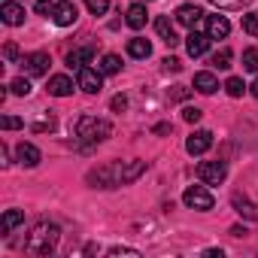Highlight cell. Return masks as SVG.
<instances>
[{"mask_svg":"<svg viewBox=\"0 0 258 258\" xmlns=\"http://www.w3.org/2000/svg\"><path fill=\"white\" fill-rule=\"evenodd\" d=\"M182 204H185L188 210L207 213V210H213V195H210L204 185H188V188H185V195H182Z\"/></svg>","mask_w":258,"mask_h":258,"instance_id":"4","label":"cell"},{"mask_svg":"<svg viewBox=\"0 0 258 258\" xmlns=\"http://www.w3.org/2000/svg\"><path fill=\"white\" fill-rule=\"evenodd\" d=\"M234 207H237V213L243 216V219H252V222H258V204H249L246 198L240 201V198H234Z\"/></svg>","mask_w":258,"mask_h":258,"instance_id":"23","label":"cell"},{"mask_svg":"<svg viewBox=\"0 0 258 258\" xmlns=\"http://www.w3.org/2000/svg\"><path fill=\"white\" fill-rule=\"evenodd\" d=\"M146 16H149V13H146V7H143V4H134L131 10L124 13V22H127V28H134V31H140V28L146 25Z\"/></svg>","mask_w":258,"mask_h":258,"instance_id":"18","label":"cell"},{"mask_svg":"<svg viewBox=\"0 0 258 258\" xmlns=\"http://www.w3.org/2000/svg\"><path fill=\"white\" fill-rule=\"evenodd\" d=\"M155 31H158V37H161L167 46H176V43H179V37H176V31H173V22H170L167 16L155 19Z\"/></svg>","mask_w":258,"mask_h":258,"instance_id":"15","label":"cell"},{"mask_svg":"<svg viewBox=\"0 0 258 258\" xmlns=\"http://www.w3.org/2000/svg\"><path fill=\"white\" fill-rule=\"evenodd\" d=\"M52 19H55V25H61V28H70V25H76V19H79V10L70 4V0H55Z\"/></svg>","mask_w":258,"mask_h":258,"instance_id":"7","label":"cell"},{"mask_svg":"<svg viewBox=\"0 0 258 258\" xmlns=\"http://www.w3.org/2000/svg\"><path fill=\"white\" fill-rule=\"evenodd\" d=\"M109 255H112V258H121V255H127V258H137L140 252H137V249H127V246H112V249H109Z\"/></svg>","mask_w":258,"mask_h":258,"instance_id":"31","label":"cell"},{"mask_svg":"<svg viewBox=\"0 0 258 258\" xmlns=\"http://www.w3.org/2000/svg\"><path fill=\"white\" fill-rule=\"evenodd\" d=\"M231 58H234V55H231V49H219V52L210 58V64H213V67H219V70H228V67H231Z\"/></svg>","mask_w":258,"mask_h":258,"instance_id":"24","label":"cell"},{"mask_svg":"<svg viewBox=\"0 0 258 258\" xmlns=\"http://www.w3.org/2000/svg\"><path fill=\"white\" fill-rule=\"evenodd\" d=\"M73 134L82 143H100L112 134V124L106 118H97V115H79L73 124Z\"/></svg>","mask_w":258,"mask_h":258,"instance_id":"3","label":"cell"},{"mask_svg":"<svg viewBox=\"0 0 258 258\" xmlns=\"http://www.w3.org/2000/svg\"><path fill=\"white\" fill-rule=\"evenodd\" d=\"M10 91H13V94H19V97H28V94H31V82H28L25 76H19V79H13V82H10Z\"/></svg>","mask_w":258,"mask_h":258,"instance_id":"25","label":"cell"},{"mask_svg":"<svg viewBox=\"0 0 258 258\" xmlns=\"http://www.w3.org/2000/svg\"><path fill=\"white\" fill-rule=\"evenodd\" d=\"M22 64H25V73H28V76H46L52 61H49L46 52H31V55H25Z\"/></svg>","mask_w":258,"mask_h":258,"instance_id":"8","label":"cell"},{"mask_svg":"<svg viewBox=\"0 0 258 258\" xmlns=\"http://www.w3.org/2000/svg\"><path fill=\"white\" fill-rule=\"evenodd\" d=\"M97 70H100L103 76H115V73L121 70V58H118V55H103L100 64H97Z\"/></svg>","mask_w":258,"mask_h":258,"instance_id":"22","label":"cell"},{"mask_svg":"<svg viewBox=\"0 0 258 258\" xmlns=\"http://www.w3.org/2000/svg\"><path fill=\"white\" fill-rule=\"evenodd\" d=\"M49 94H55V97H67V94H73V79L70 76H52L49 79Z\"/></svg>","mask_w":258,"mask_h":258,"instance_id":"17","label":"cell"},{"mask_svg":"<svg viewBox=\"0 0 258 258\" xmlns=\"http://www.w3.org/2000/svg\"><path fill=\"white\" fill-rule=\"evenodd\" d=\"M85 7H88V13H94V16H103V13L109 10V0H85Z\"/></svg>","mask_w":258,"mask_h":258,"instance_id":"29","label":"cell"},{"mask_svg":"<svg viewBox=\"0 0 258 258\" xmlns=\"http://www.w3.org/2000/svg\"><path fill=\"white\" fill-rule=\"evenodd\" d=\"M161 64H164V70H170V73H176V70H179V67H182V64H179V61H176V58H164V61H161Z\"/></svg>","mask_w":258,"mask_h":258,"instance_id":"36","label":"cell"},{"mask_svg":"<svg viewBox=\"0 0 258 258\" xmlns=\"http://www.w3.org/2000/svg\"><path fill=\"white\" fill-rule=\"evenodd\" d=\"M127 55H131V58H149V55H152L149 40H143V37H131V40H127Z\"/></svg>","mask_w":258,"mask_h":258,"instance_id":"20","label":"cell"},{"mask_svg":"<svg viewBox=\"0 0 258 258\" xmlns=\"http://www.w3.org/2000/svg\"><path fill=\"white\" fill-rule=\"evenodd\" d=\"M243 88H246V85H243V79H237V76H231V79L225 82V91H228L231 97H243Z\"/></svg>","mask_w":258,"mask_h":258,"instance_id":"28","label":"cell"},{"mask_svg":"<svg viewBox=\"0 0 258 258\" xmlns=\"http://www.w3.org/2000/svg\"><path fill=\"white\" fill-rule=\"evenodd\" d=\"M76 85L85 91V94H97L103 88V73L100 70H91V67H79L76 70Z\"/></svg>","mask_w":258,"mask_h":258,"instance_id":"5","label":"cell"},{"mask_svg":"<svg viewBox=\"0 0 258 258\" xmlns=\"http://www.w3.org/2000/svg\"><path fill=\"white\" fill-rule=\"evenodd\" d=\"M0 158H4V164H10V149L7 146H0Z\"/></svg>","mask_w":258,"mask_h":258,"instance_id":"39","label":"cell"},{"mask_svg":"<svg viewBox=\"0 0 258 258\" xmlns=\"http://www.w3.org/2000/svg\"><path fill=\"white\" fill-rule=\"evenodd\" d=\"M204 255H210V258H222V249H207Z\"/></svg>","mask_w":258,"mask_h":258,"instance_id":"40","label":"cell"},{"mask_svg":"<svg viewBox=\"0 0 258 258\" xmlns=\"http://www.w3.org/2000/svg\"><path fill=\"white\" fill-rule=\"evenodd\" d=\"M146 170V161H112V164H103L100 170L88 173V182L100 185V188H112V185H127L134 182L140 173Z\"/></svg>","mask_w":258,"mask_h":258,"instance_id":"1","label":"cell"},{"mask_svg":"<svg viewBox=\"0 0 258 258\" xmlns=\"http://www.w3.org/2000/svg\"><path fill=\"white\" fill-rule=\"evenodd\" d=\"M198 176H201L207 185H222L225 176H228V167H225L222 161H204V164L198 167Z\"/></svg>","mask_w":258,"mask_h":258,"instance_id":"6","label":"cell"},{"mask_svg":"<svg viewBox=\"0 0 258 258\" xmlns=\"http://www.w3.org/2000/svg\"><path fill=\"white\" fill-rule=\"evenodd\" d=\"M185 49H188V55H191V58L207 55V49H210V34H201V31H195V28H191V34L185 37Z\"/></svg>","mask_w":258,"mask_h":258,"instance_id":"9","label":"cell"},{"mask_svg":"<svg viewBox=\"0 0 258 258\" xmlns=\"http://www.w3.org/2000/svg\"><path fill=\"white\" fill-rule=\"evenodd\" d=\"M195 88H198L201 94H213V91L219 88V79H216L210 70H201V73H195Z\"/></svg>","mask_w":258,"mask_h":258,"instance_id":"19","label":"cell"},{"mask_svg":"<svg viewBox=\"0 0 258 258\" xmlns=\"http://www.w3.org/2000/svg\"><path fill=\"white\" fill-rule=\"evenodd\" d=\"M4 55H7V61H16V58H19V46H16V43H10V46L4 49Z\"/></svg>","mask_w":258,"mask_h":258,"instance_id":"35","label":"cell"},{"mask_svg":"<svg viewBox=\"0 0 258 258\" xmlns=\"http://www.w3.org/2000/svg\"><path fill=\"white\" fill-rule=\"evenodd\" d=\"M201 16H204V13H201L195 4H182V7L176 10V22H179V25H185V28H198Z\"/></svg>","mask_w":258,"mask_h":258,"instance_id":"14","label":"cell"},{"mask_svg":"<svg viewBox=\"0 0 258 258\" xmlns=\"http://www.w3.org/2000/svg\"><path fill=\"white\" fill-rule=\"evenodd\" d=\"M25 121L22 118H16V115H4L0 118V127H4V131H16V127H22Z\"/></svg>","mask_w":258,"mask_h":258,"instance_id":"30","label":"cell"},{"mask_svg":"<svg viewBox=\"0 0 258 258\" xmlns=\"http://www.w3.org/2000/svg\"><path fill=\"white\" fill-rule=\"evenodd\" d=\"M243 67H246L249 73H258V49H255V46L243 52Z\"/></svg>","mask_w":258,"mask_h":258,"instance_id":"26","label":"cell"},{"mask_svg":"<svg viewBox=\"0 0 258 258\" xmlns=\"http://www.w3.org/2000/svg\"><path fill=\"white\" fill-rule=\"evenodd\" d=\"M210 146H213V134H210V131H195V134L185 140V152H188V155H204Z\"/></svg>","mask_w":258,"mask_h":258,"instance_id":"10","label":"cell"},{"mask_svg":"<svg viewBox=\"0 0 258 258\" xmlns=\"http://www.w3.org/2000/svg\"><path fill=\"white\" fill-rule=\"evenodd\" d=\"M94 58V49L91 46H82V49H73V52H67V67H73V70H79V67H85L88 61Z\"/></svg>","mask_w":258,"mask_h":258,"instance_id":"16","label":"cell"},{"mask_svg":"<svg viewBox=\"0 0 258 258\" xmlns=\"http://www.w3.org/2000/svg\"><path fill=\"white\" fill-rule=\"evenodd\" d=\"M252 97H255V100H258V79H255V82H252Z\"/></svg>","mask_w":258,"mask_h":258,"instance_id":"41","label":"cell"},{"mask_svg":"<svg viewBox=\"0 0 258 258\" xmlns=\"http://www.w3.org/2000/svg\"><path fill=\"white\" fill-rule=\"evenodd\" d=\"M16 158H19L22 167H37L43 155H40V149H37L34 143H19V146H16Z\"/></svg>","mask_w":258,"mask_h":258,"instance_id":"11","label":"cell"},{"mask_svg":"<svg viewBox=\"0 0 258 258\" xmlns=\"http://www.w3.org/2000/svg\"><path fill=\"white\" fill-rule=\"evenodd\" d=\"M243 31L249 37H258V13H246L243 16Z\"/></svg>","mask_w":258,"mask_h":258,"instance_id":"27","label":"cell"},{"mask_svg":"<svg viewBox=\"0 0 258 258\" xmlns=\"http://www.w3.org/2000/svg\"><path fill=\"white\" fill-rule=\"evenodd\" d=\"M170 97H173V100H185V97H188V88H182V85H176Z\"/></svg>","mask_w":258,"mask_h":258,"instance_id":"38","label":"cell"},{"mask_svg":"<svg viewBox=\"0 0 258 258\" xmlns=\"http://www.w3.org/2000/svg\"><path fill=\"white\" fill-rule=\"evenodd\" d=\"M25 222V213L22 210H7L4 213V222H0V234H10L13 228H19Z\"/></svg>","mask_w":258,"mask_h":258,"instance_id":"21","label":"cell"},{"mask_svg":"<svg viewBox=\"0 0 258 258\" xmlns=\"http://www.w3.org/2000/svg\"><path fill=\"white\" fill-rule=\"evenodd\" d=\"M0 19H4L10 28H19V25L25 22V7H19V4H13V0H7V4L0 7Z\"/></svg>","mask_w":258,"mask_h":258,"instance_id":"12","label":"cell"},{"mask_svg":"<svg viewBox=\"0 0 258 258\" xmlns=\"http://www.w3.org/2000/svg\"><path fill=\"white\" fill-rule=\"evenodd\" d=\"M201 115H204V112H201L198 106H185V109H182V118H185V121H191V124H198V121H201Z\"/></svg>","mask_w":258,"mask_h":258,"instance_id":"32","label":"cell"},{"mask_svg":"<svg viewBox=\"0 0 258 258\" xmlns=\"http://www.w3.org/2000/svg\"><path fill=\"white\" fill-rule=\"evenodd\" d=\"M55 10V0H37V13L40 16H46V13H52Z\"/></svg>","mask_w":258,"mask_h":258,"instance_id":"34","label":"cell"},{"mask_svg":"<svg viewBox=\"0 0 258 258\" xmlns=\"http://www.w3.org/2000/svg\"><path fill=\"white\" fill-rule=\"evenodd\" d=\"M58 240H61V231H58V225H52V222H40V225H34V231L28 234V240H25V252H31V255H52L55 252V246H58Z\"/></svg>","mask_w":258,"mask_h":258,"instance_id":"2","label":"cell"},{"mask_svg":"<svg viewBox=\"0 0 258 258\" xmlns=\"http://www.w3.org/2000/svg\"><path fill=\"white\" fill-rule=\"evenodd\" d=\"M207 34H210V40H225V37L231 34L228 19H225V16H210V19H207Z\"/></svg>","mask_w":258,"mask_h":258,"instance_id":"13","label":"cell"},{"mask_svg":"<svg viewBox=\"0 0 258 258\" xmlns=\"http://www.w3.org/2000/svg\"><path fill=\"white\" fill-rule=\"evenodd\" d=\"M216 7H222V10H243V4L246 0H213Z\"/></svg>","mask_w":258,"mask_h":258,"instance_id":"33","label":"cell"},{"mask_svg":"<svg viewBox=\"0 0 258 258\" xmlns=\"http://www.w3.org/2000/svg\"><path fill=\"white\" fill-rule=\"evenodd\" d=\"M124 106H127V97H124V94H115V97H112V109H118V112H121Z\"/></svg>","mask_w":258,"mask_h":258,"instance_id":"37","label":"cell"}]
</instances>
